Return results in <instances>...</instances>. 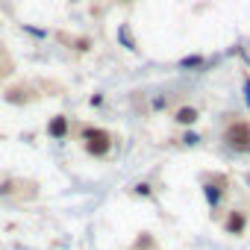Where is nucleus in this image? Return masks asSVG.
<instances>
[{"label": "nucleus", "mask_w": 250, "mask_h": 250, "mask_svg": "<svg viewBox=\"0 0 250 250\" xmlns=\"http://www.w3.org/2000/svg\"><path fill=\"white\" fill-rule=\"evenodd\" d=\"M47 136H50V139H65V136H68V118H65V115L50 118V124H47Z\"/></svg>", "instance_id": "3"}, {"label": "nucleus", "mask_w": 250, "mask_h": 250, "mask_svg": "<svg viewBox=\"0 0 250 250\" xmlns=\"http://www.w3.org/2000/svg\"><path fill=\"white\" fill-rule=\"evenodd\" d=\"M227 229H229V232H241V229H244V215H235V212H232L229 221H227Z\"/></svg>", "instance_id": "4"}, {"label": "nucleus", "mask_w": 250, "mask_h": 250, "mask_svg": "<svg viewBox=\"0 0 250 250\" xmlns=\"http://www.w3.org/2000/svg\"><path fill=\"white\" fill-rule=\"evenodd\" d=\"M227 142H229V147H235V150H250V127L247 124H232V127L227 130Z\"/></svg>", "instance_id": "2"}, {"label": "nucleus", "mask_w": 250, "mask_h": 250, "mask_svg": "<svg viewBox=\"0 0 250 250\" xmlns=\"http://www.w3.org/2000/svg\"><path fill=\"white\" fill-rule=\"evenodd\" d=\"M83 142H85V150L91 156H106L109 153V133H103V130H94V127L83 130Z\"/></svg>", "instance_id": "1"}, {"label": "nucleus", "mask_w": 250, "mask_h": 250, "mask_svg": "<svg viewBox=\"0 0 250 250\" xmlns=\"http://www.w3.org/2000/svg\"><path fill=\"white\" fill-rule=\"evenodd\" d=\"M177 121H180V124H194V121H197V112H194V109H180V112H177Z\"/></svg>", "instance_id": "5"}]
</instances>
